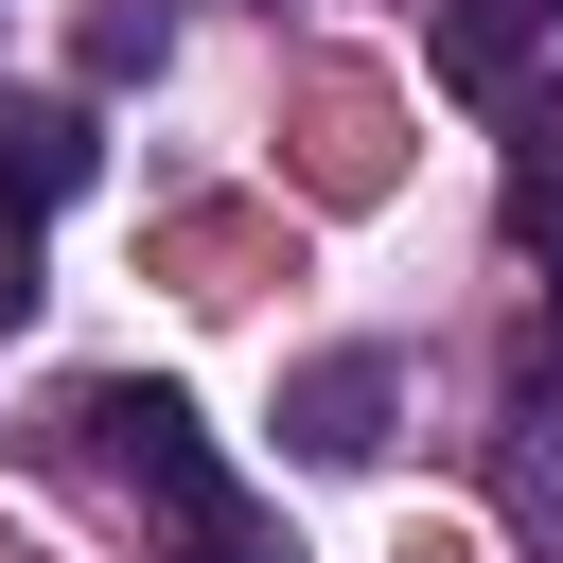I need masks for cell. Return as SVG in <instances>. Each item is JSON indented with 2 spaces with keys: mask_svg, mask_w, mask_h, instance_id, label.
<instances>
[{
  "mask_svg": "<svg viewBox=\"0 0 563 563\" xmlns=\"http://www.w3.org/2000/svg\"><path fill=\"white\" fill-rule=\"evenodd\" d=\"M70 422H88V457H106V475H123V493L176 528V563H299V545H282V528L229 493V457H211V422H194L176 387H88Z\"/></svg>",
  "mask_w": 563,
  "mask_h": 563,
  "instance_id": "cell-1",
  "label": "cell"
},
{
  "mask_svg": "<svg viewBox=\"0 0 563 563\" xmlns=\"http://www.w3.org/2000/svg\"><path fill=\"white\" fill-rule=\"evenodd\" d=\"M387 405H405V369H387V352H317V369L282 387V440H299V457H369V440H387Z\"/></svg>",
  "mask_w": 563,
  "mask_h": 563,
  "instance_id": "cell-2",
  "label": "cell"
},
{
  "mask_svg": "<svg viewBox=\"0 0 563 563\" xmlns=\"http://www.w3.org/2000/svg\"><path fill=\"white\" fill-rule=\"evenodd\" d=\"M493 510H510L528 545H563V387H545V369H528L510 422H493Z\"/></svg>",
  "mask_w": 563,
  "mask_h": 563,
  "instance_id": "cell-3",
  "label": "cell"
},
{
  "mask_svg": "<svg viewBox=\"0 0 563 563\" xmlns=\"http://www.w3.org/2000/svg\"><path fill=\"white\" fill-rule=\"evenodd\" d=\"M88 176V106L70 88H35V106H0V211H53Z\"/></svg>",
  "mask_w": 563,
  "mask_h": 563,
  "instance_id": "cell-4",
  "label": "cell"
},
{
  "mask_svg": "<svg viewBox=\"0 0 563 563\" xmlns=\"http://www.w3.org/2000/svg\"><path fill=\"white\" fill-rule=\"evenodd\" d=\"M510 246H563V70L510 88Z\"/></svg>",
  "mask_w": 563,
  "mask_h": 563,
  "instance_id": "cell-5",
  "label": "cell"
},
{
  "mask_svg": "<svg viewBox=\"0 0 563 563\" xmlns=\"http://www.w3.org/2000/svg\"><path fill=\"white\" fill-rule=\"evenodd\" d=\"M510 35H563V0H457L440 18V70L457 88H510Z\"/></svg>",
  "mask_w": 563,
  "mask_h": 563,
  "instance_id": "cell-6",
  "label": "cell"
},
{
  "mask_svg": "<svg viewBox=\"0 0 563 563\" xmlns=\"http://www.w3.org/2000/svg\"><path fill=\"white\" fill-rule=\"evenodd\" d=\"M88 70H158V0H106L88 18Z\"/></svg>",
  "mask_w": 563,
  "mask_h": 563,
  "instance_id": "cell-7",
  "label": "cell"
}]
</instances>
